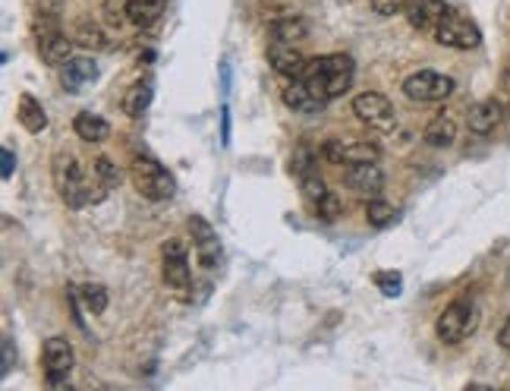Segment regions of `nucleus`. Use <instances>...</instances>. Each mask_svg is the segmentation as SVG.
Here are the masks:
<instances>
[{
    "instance_id": "obj_1",
    "label": "nucleus",
    "mask_w": 510,
    "mask_h": 391,
    "mask_svg": "<svg viewBox=\"0 0 510 391\" xmlns=\"http://www.w3.org/2000/svg\"><path fill=\"white\" fill-rule=\"evenodd\" d=\"M353 76H356V64H353L350 54H322V58H312L306 73H302V80L309 82L324 102L346 95V88L353 86Z\"/></svg>"
},
{
    "instance_id": "obj_2",
    "label": "nucleus",
    "mask_w": 510,
    "mask_h": 391,
    "mask_svg": "<svg viewBox=\"0 0 510 391\" xmlns=\"http://www.w3.org/2000/svg\"><path fill=\"white\" fill-rule=\"evenodd\" d=\"M50 174H54V187H57L60 199L70 209H86L88 203H101L104 199V196L92 193V180H88L86 167H82V161L76 155H57Z\"/></svg>"
},
{
    "instance_id": "obj_3",
    "label": "nucleus",
    "mask_w": 510,
    "mask_h": 391,
    "mask_svg": "<svg viewBox=\"0 0 510 391\" xmlns=\"http://www.w3.org/2000/svg\"><path fill=\"white\" fill-rule=\"evenodd\" d=\"M130 180L139 189V196H145L151 203H164V199H171L177 193V183H173L171 171L164 165H158L155 158H148V155H136L133 158Z\"/></svg>"
},
{
    "instance_id": "obj_4",
    "label": "nucleus",
    "mask_w": 510,
    "mask_h": 391,
    "mask_svg": "<svg viewBox=\"0 0 510 391\" xmlns=\"http://www.w3.org/2000/svg\"><path fill=\"white\" fill-rule=\"evenodd\" d=\"M476 326H479L476 306L469 303V300H453L451 306H445V312H441L438 322H435V334H438V341H445V344H461L463 338H469V334L476 332Z\"/></svg>"
},
{
    "instance_id": "obj_5",
    "label": "nucleus",
    "mask_w": 510,
    "mask_h": 391,
    "mask_svg": "<svg viewBox=\"0 0 510 391\" xmlns=\"http://www.w3.org/2000/svg\"><path fill=\"white\" fill-rule=\"evenodd\" d=\"M435 42L445 44V48H453V51H473V48L482 44V32L469 16L447 10L438 26H435Z\"/></svg>"
},
{
    "instance_id": "obj_6",
    "label": "nucleus",
    "mask_w": 510,
    "mask_h": 391,
    "mask_svg": "<svg viewBox=\"0 0 510 391\" xmlns=\"http://www.w3.org/2000/svg\"><path fill=\"white\" fill-rule=\"evenodd\" d=\"M453 88H457V82H453L451 76H445V73H435V70H419L403 80V95L419 104L445 102V98L453 95Z\"/></svg>"
},
{
    "instance_id": "obj_7",
    "label": "nucleus",
    "mask_w": 510,
    "mask_h": 391,
    "mask_svg": "<svg viewBox=\"0 0 510 391\" xmlns=\"http://www.w3.org/2000/svg\"><path fill=\"white\" fill-rule=\"evenodd\" d=\"M161 275H164L167 288H173V290L189 288V281H193V268H189L186 240L173 237L161 247Z\"/></svg>"
},
{
    "instance_id": "obj_8",
    "label": "nucleus",
    "mask_w": 510,
    "mask_h": 391,
    "mask_svg": "<svg viewBox=\"0 0 510 391\" xmlns=\"http://www.w3.org/2000/svg\"><path fill=\"white\" fill-rule=\"evenodd\" d=\"M378 145L369 139H328L322 145V158L331 165H366V161H378Z\"/></svg>"
},
{
    "instance_id": "obj_9",
    "label": "nucleus",
    "mask_w": 510,
    "mask_h": 391,
    "mask_svg": "<svg viewBox=\"0 0 510 391\" xmlns=\"http://www.w3.org/2000/svg\"><path fill=\"white\" fill-rule=\"evenodd\" d=\"M353 114L360 117L362 124L375 126V130H394L397 126V111L394 104L381 92H362L353 98Z\"/></svg>"
},
{
    "instance_id": "obj_10",
    "label": "nucleus",
    "mask_w": 510,
    "mask_h": 391,
    "mask_svg": "<svg viewBox=\"0 0 510 391\" xmlns=\"http://www.w3.org/2000/svg\"><path fill=\"white\" fill-rule=\"evenodd\" d=\"M42 363H44V382L50 388H60L66 385L72 372V348L66 338H48L42 350Z\"/></svg>"
},
{
    "instance_id": "obj_11",
    "label": "nucleus",
    "mask_w": 510,
    "mask_h": 391,
    "mask_svg": "<svg viewBox=\"0 0 510 391\" xmlns=\"http://www.w3.org/2000/svg\"><path fill=\"white\" fill-rule=\"evenodd\" d=\"M268 64L274 73L287 76V80H302V73L309 66V60L302 58V51L290 42H271L268 44Z\"/></svg>"
},
{
    "instance_id": "obj_12",
    "label": "nucleus",
    "mask_w": 510,
    "mask_h": 391,
    "mask_svg": "<svg viewBox=\"0 0 510 391\" xmlns=\"http://www.w3.org/2000/svg\"><path fill=\"white\" fill-rule=\"evenodd\" d=\"M280 98L293 114H322V108L328 104L306 80H290L280 92Z\"/></svg>"
},
{
    "instance_id": "obj_13",
    "label": "nucleus",
    "mask_w": 510,
    "mask_h": 391,
    "mask_svg": "<svg viewBox=\"0 0 510 391\" xmlns=\"http://www.w3.org/2000/svg\"><path fill=\"white\" fill-rule=\"evenodd\" d=\"M346 187L356 196H366V199H378L381 187H384V174H381L378 161H366V165H353L346 171Z\"/></svg>"
},
{
    "instance_id": "obj_14",
    "label": "nucleus",
    "mask_w": 510,
    "mask_h": 391,
    "mask_svg": "<svg viewBox=\"0 0 510 391\" xmlns=\"http://www.w3.org/2000/svg\"><path fill=\"white\" fill-rule=\"evenodd\" d=\"M38 54L48 66H66L72 60V38H66L64 32L48 29L38 35Z\"/></svg>"
},
{
    "instance_id": "obj_15",
    "label": "nucleus",
    "mask_w": 510,
    "mask_h": 391,
    "mask_svg": "<svg viewBox=\"0 0 510 391\" xmlns=\"http://www.w3.org/2000/svg\"><path fill=\"white\" fill-rule=\"evenodd\" d=\"M501 120H504V104L498 102V98H482V102H476L467 114V124L476 136H489V133H495V126L501 124Z\"/></svg>"
},
{
    "instance_id": "obj_16",
    "label": "nucleus",
    "mask_w": 510,
    "mask_h": 391,
    "mask_svg": "<svg viewBox=\"0 0 510 391\" xmlns=\"http://www.w3.org/2000/svg\"><path fill=\"white\" fill-rule=\"evenodd\" d=\"M268 35H271V42H306L309 38V22L302 19V16H274L271 22H268Z\"/></svg>"
},
{
    "instance_id": "obj_17",
    "label": "nucleus",
    "mask_w": 510,
    "mask_h": 391,
    "mask_svg": "<svg viewBox=\"0 0 510 391\" xmlns=\"http://www.w3.org/2000/svg\"><path fill=\"white\" fill-rule=\"evenodd\" d=\"M447 4L445 0H413L410 4V26L419 32H435V26L441 22V16L447 13Z\"/></svg>"
},
{
    "instance_id": "obj_18",
    "label": "nucleus",
    "mask_w": 510,
    "mask_h": 391,
    "mask_svg": "<svg viewBox=\"0 0 510 391\" xmlns=\"http://www.w3.org/2000/svg\"><path fill=\"white\" fill-rule=\"evenodd\" d=\"M95 80H98V64H95L92 58H72L70 64L64 66V76H60L66 92H82V86Z\"/></svg>"
},
{
    "instance_id": "obj_19",
    "label": "nucleus",
    "mask_w": 510,
    "mask_h": 391,
    "mask_svg": "<svg viewBox=\"0 0 510 391\" xmlns=\"http://www.w3.org/2000/svg\"><path fill=\"white\" fill-rule=\"evenodd\" d=\"M422 139L431 149H451L457 142V120L451 114H438L435 120H429V126L422 130Z\"/></svg>"
},
{
    "instance_id": "obj_20",
    "label": "nucleus",
    "mask_w": 510,
    "mask_h": 391,
    "mask_svg": "<svg viewBox=\"0 0 510 391\" xmlns=\"http://www.w3.org/2000/svg\"><path fill=\"white\" fill-rule=\"evenodd\" d=\"M151 98H155V86H151V80L133 82V86L126 88V95H123V114L136 120V117H142L145 111H148Z\"/></svg>"
},
{
    "instance_id": "obj_21",
    "label": "nucleus",
    "mask_w": 510,
    "mask_h": 391,
    "mask_svg": "<svg viewBox=\"0 0 510 391\" xmlns=\"http://www.w3.org/2000/svg\"><path fill=\"white\" fill-rule=\"evenodd\" d=\"M16 120L29 133H42L48 130V114H44L42 102L32 98V95H19V104H16Z\"/></svg>"
},
{
    "instance_id": "obj_22",
    "label": "nucleus",
    "mask_w": 510,
    "mask_h": 391,
    "mask_svg": "<svg viewBox=\"0 0 510 391\" xmlns=\"http://www.w3.org/2000/svg\"><path fill=\"white\" fill-rule=\"evenodd\" d=\"M72 130H76V136H80V139H86V142H104V139L110 136V124L104 120V117L92 114V111L76 114Z\"/></svg>"
},
{
    "instance_id": "obj_23",
    "label": "nucleus",
    "mask_w": 510,
    "mask_h": 391,
    "mask_svg": "<svg viewBox=\"0 0 510 391\" xmlns=\"http://www.w3.org/2000/svg\"><path fill=\"white\" fill-rule=\"evenodd\" d=\"M164 7H167V0H130L126 16H130L133 26L148 29V26H155V22L164 16Z\"/></svg>"
},
{
    "instance_id": "obj_24",
    "label": "nucleus",
    "mask_w": 510,
    "mask_h": 391,
    "mask_svg": "<svg viewBox=\"0 0 510 391\" xmlns=\"http://www.w3.org/2000/svg\"><path fill=\"white\" fill-rule=\"evenodd\" d=\"M72 35H76V42H80L82 48H92V51H108V48H110L108 35H104L98 26H92V22H80Z\"/></svg>"
},
{
    "instance_id": "obj_25",
    "label": "nucleus",
    "mask_w": 510,
    "mask_h": 391,
    "mask_svg": "<svg viewBox=\"0 0 510 391\" xmlns=\"http://www.w3.org/2000/svg\"><path fill=\"white\" fill-rule=\"evenodd\" d=\"M366 221L372 227H391L397 221V209L391 203H381V199H369V205H366Z\"/></svg>"
},
{
    "instance_id": "obj_26",
    "label": "nucleus",
    "mask_w": 510,
    "mask_h": 391,
    "mask_svg": "<svg viewBox=\"0 0 510 391\" xmlns=\"http://www.w3.org/2000/svg\"><path fill=\"white\" fill-rule=\"evenodd\" d=\"M80 297L82 303H86V310L92 312V316H101V312L108 310V288L104 284H82L80 288Z\"/></svg>"
},
{
    "instance_id": "obj_27",
    "label": "nucleus",
    "mask_w": 510,
    "mask_h": 391,
    "mask_svg": "<svg viewBox=\"0 0 510 391\" xmlns=\"http://www.w3.org/2000/svg\"><path fill=\"white\" fill-rule=\"evenodd\" d=\"M318 155L312 152L309 145H300L293 152V158H290V171H293L296 177H306V174H316L318 171Z\"/></svg>"
},
{
    "instance_id": "obj_28",
    "label": "nucleus",
    "mask_w": 510,
    "mask_h": 391,
    "mask_svg": "<svg viewBox=\"0 0 510 391\" xmlns=\"http://www.w3.org/2000/svg\"><path fill=\"white\" fill-rule=\"evenodd\" d=\"M189 234H193V243H195V249L199 247H211V243H217V234H215V227L205 221L202 215H193L189 218Z\"/></svg>"
},
{
    "instance_id": "obj_29",
    "label": "nucleus",
    "mask_w": 510,
    "mask_h": 391,
    "mask_svg": "<svg viewBox=\"0 0 510 391\" xmlns=\"http://www.w3.org/2000/svg\"><path fill=\"white\" fill-rule=\"evenodd\" d=\"M95 174H98L101 187H120V180H123L120 167H117L114 161L108 158V155H101V158H95Z\"/></svg>"
},
{
    "instance_id": "obj_30",
    "label": "nucleus",
    "mask_w": 510,
    "mask_h": 391,
    "mask_svg": "<svg viewBox=\"0 0 510 391\" xmlns=\"http://www.w3.org/2000/svg\"><path fill=\"white\" fill-rule=\"evenodd\" d=\"M375 288L384 294V297H397L400 294V288H403V278L397 275V272H375Z\"/></svg>"
},
{
    "instance_id": "obj_31",
    "label": "nucleus",
    "mask_w": 510,
    "mask_h": 391,
    "mask_svg": "<svg viewBox=\"0 0 510 391\" xmlns=\"http://www.w3.org/2000/svg\"><path fill=\"white\" fill-rule=\"evenodd\" d=\"M316 218H322V221H338L340 218V211H344V205H340V199H338V193H328L322 199V203L316 205Z\"/></svg>"
},
{
    "instance_id": "obj_32",
    "label": "nucleus",
    "mask_w": 510,
    "mask_h": 391,
    "mask_svg": "<svg viewBox=\"0 0 510 391\" xmlns=\"http://www.w3.org/2000/svg\"><path fill=\"white\" fill-rule=\"evenodd\" d=\"M126 7H130V0H104V4H101V13H104V19H108L110 26H120L123 19H130Z\"/></svg>"
},
{
    "instance_id": "obj_33",
    "label": "nucleus",
    "mask_w": 510,
    "mask_h": 391,
    "mask_svg": "<svg viewBox=\"0 0 510 391\" xmlns=\"http://www.w3.org/2000/svg\"><path fill=\"white\" fill-rule=\"evenodd\" d=\"M369 4H372V10L378 16H394V13H400L410 0H369Z\"/></svg>"
},
{
    "instance_id": "obj_34",
    "label": "nucleus",
    "mask_w": 510,
    "mask_h": 391,
    "mask_svg": "<svg viewBox=\"0 0 510 391\" xmlns=\"http://www.w3.org/2000/svg\"><path fill=\"white\" fill-rule=\"evenodd\" d=\"M16 366V354H13V341L4 338V376Z\"/></svg>"
},
{
    "instance_id": "obj_35",
    "label": "nucleus",
    "mask_w": 510,
    "mask_h": 391,
    "mask_svg": "<svg viewBox=\"0 0 510 391\" xmlns=\"http://www.w3.org/2000/svg\"><path fill=\"white\" fill-rule=\"evenodd\" d=\"M0 158H4V180H10V177H13V167H16V155L10 152V149H4Z\"/></svg>"
},
{
    "instance_id": "obj_36",
    "label": "nucleus",
    "mask_w": 510,
    "mask_h": 391,
    "mask_svg": "<svg viewBox=\"0 0 510 391\" xmlns=\"http://www.w3.org/2000/svg\"><path fill=\"white\" fill-rule=\"evenodd\" d=\"M498 344H501L504 350H510V316H507V322L501 326V332H498Z\"/></svg>"
}]
</instances>
